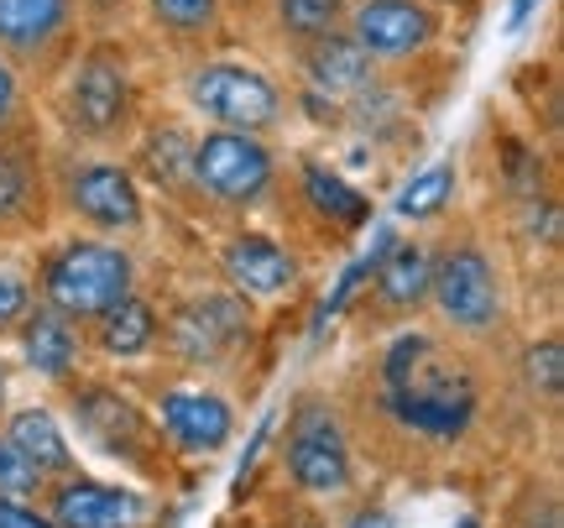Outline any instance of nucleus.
<instances>
[{"label": "nucleus", "mask_w": 564, "mask_h": 528, "mask_svg": "<svg viewBox=\"0 0 564 528\" xmlns=\"http://www.w3.org/2000/svg\"><path fill=\"white\" fill-rule=\"evenodd\" d=\"M329 392L361 466L398 482H455V466L481 440H507L528 419L507 387V366L429 320L371 335Z\"/></svg>", "instance_id": "f257e3e1"}, {"label": "nucleus", "mask_w": 564, "mask_h": 528, "mask_svg": "<svg viewBox=\"0 0 564 528\" xmlns=\"http://www.w3.org/2000/svg\"><path fill=\"white\" fill-rule=\"evenodd\" d=\"M158 47L147 42L141 26L89 32L74 63L63 68V79L37 100V110L47 116V131L63 147L126 158L141 121L158 110L152 89H147V58Z\"/></svg>", "instance_id": "f03ea898"}, {"label": "nucleus", "mask_w": 564, "mask_h": 528, "mask_svg": "<svg viewBox=\"0 0 564 528\" xmlns=\"http://www.w3.org/2000/svg\"><path fill=\"white\" fill-rule=\"evenodd\" d=\"M429 325L497 362H507L518 341L512 257L465 204L449 209L429 236Z\"/></svg>", "instance_id": "7ed1b4c3"}, {"label": "nucleus", "mask_w": 564, "mask_h": 528, "mask_svg": "<svg viewBox=\"0 0 564 528\" xmlns=\"http://www.w3.org/2000/svg\"><path fill=\"white\" fill-rule=\"evenodd\" d=\"M47 403L58 408V419L68 429V440L79 445V455L100 461L121 482H137V487L158 492V497H188L199 487V466L173 455L158 419L147 413V403L121 377H100L95 366H84L79 377L47 387Z\"/></svg>", "instance_id": "20e7f679"}, {"label": "nucleus", "mask_w": 564, "mask_h": 528, "mask_svg": "<svg viewBox=\"0 0 564 528\" xmlns=\"http://www.w3.org/2000/svg\"><path fill=\"white\" fill-rule=\"evenodd\" d=\"M162 309V335L152 362L199 382H236V398L246 392V366H257V341H262V309L241 299L236 288L194 283L178 293H158Z\"/></svg>", "instance_id": "39448f33"}, {"label": "nucleus", "mask_w": 564, "mask_h": 528, "mask_svg": "<svg viewBox=\"0 0 564 528\" xmlns=\"http://www.w3.org/2000/svg\"><path fill=\"white\" fill-rule=\"evenodd\" d=\"M26 272H32V288H37V304L58 309L63 320H74L79 330L141 288L137 241L89 236V230H74V225L47 230L32 246Z\"/></svg>", "instance_id": "423d86ee"}, {"label": "nucleus", "mask_w": 564, "mask_h": 528, "mask_svg": "<svg viewBox=\"0 0 564 528\" xmlns=\"http://www.w3.org/2000/svg\"><path fill=\"white\" fill-rule=\"evenodd\" d=\"M272 471L282 487L314 497L324 508H335L366 482V466L350 445V429H345V413L329 382H299L288 392V413L272 440Z\"/></svg>", "instance_id": "0eeeda50"}, {"label": "nucleus", "mask_w": 564, "mask_h": 528, "mask_svg": "<svg viewBox=\"0 0 564 528\" xmlns=\"http://www.w3.org/2000/svg\"><path fill=\"white\" fill-rule=\"evenodd\" d=\"M178 105L194 126H220V131H251V137H272L293 126V95L288 84L267 68V63L246 58V53H204V58L178 63Z\"/></svg>", "instance_id": "6e6552de"}, {"label": "nucleus", "mask_w": 564, "mask_h": 528, "mask_svg": "<svg viewBox=\"0 0 564 528\" xmlns=\"http://www.w3.org/2000/svg\"><path fill=\"white\" fill-rule=\"evenodd\" d=\"M267 209H278L288 220V241L299 246L303 257L314 246L340 257L366 236V225L377 220L371 188H361L350 173H340L335 163H324L319 152H303V147H282V179Z\"/></svg>", "instance_id": "1a4fd4ad"}, {"label": "nucleus", "mask_w": 564, "mask_h": 528, "mask_svg": "<svg viewBox=\"0 0 564 528\" xmlns=\"http://www.w3.org/2000/svg\"><path fill=\"white\" fill-rule=\"evenodd\" d=\"M53 215L58 225L89 230V236H116V241H141L152 230V200L126 158L105 152H79L53 137Z\"/></svg>", "instance_id": "9d476101"}, {"label": "nucleus", "mask_w": 564, "mask_h": 528, "mask_svg": "<svg viewBox=\"0 0 564 528\" xmlns=\"http://www.w3.org/2000/svg\"><path fill=\"white\" fill-rule=\"evenodd\" d=\"M121 382L147 403V413L162 429V440L188 466L220 461L225 450L236 445V434H241V398L220 382H199V377H183V371H167V366L147 371L141 362L121 366Z\"/></svg>", "instance_id": "9b49d317"}, {"label": "nucleus", "mask_w": 564, "mask_h": 528, "mask_svg": "<svg viewBox=\"0 0 564 528\" xmlns=\"http://www.w3.org/2000/svg\"><path fill=\"white\" fill-rule=\"evenodd\" d=\"M188 179H194V194H199V220L215 225V230L230 220L267 215L282 179V142L251 137V131L199 126L194 152H188Z\"/></svg>", "instance_id": "f8f14e48"}, {"label": "nucleus", "mask_w": 564, "mask_h": 528, "mask_svg": "<svg viewBox=\"0 0 564 528\" xmlns=\"http://www.w3.org/2000/svg\"><path fill=\"white\" fill-rule=\"evenodd\" d=\"M47 163H53V131L32 105L0 126V246H37L47 230H58Z\"/></svg>", "instance_id": "ddd939ff"}, {"label": "nucleus", "mask_w": 564, "mask_h": 528, "mask_svg": "<svg viewBox=\"0 0 564 528\" xmlns=\"http://www.w3.org/2000/svg\"><path fill=\"white\" fill-rule=\"evenodd\" d=\"M84 37L89 26L79 0H0V58L11 63L32 100H42L63 79Z\"/></svg>", "instance_id": "4468645a"}, {"label": "nucleus", "mask_w": 564, "mask_h": 528, "mask_svg": "<svg viewBox=\"0 0 564 528\" xmlns=\"http://www.w3.org/2000/svg\"><path fill=\"white\" fill-rule=\"evenodd\" d=\"M429 320V236L408 230L392 236L382 246V257L366 267V283L350 293L345 309V325L350 335H387V330H403Z\"/></svg>", "instance_id": "2eb2a0df"}, {"label": "nucleus", "mask_w": 564, "mask_h": 528, "mask_svg": "<svg viewBox=\"0 0 564 528\" xmlns=\"http://www.w3.org/2000/svg\"><path fill=\"white\" fill-rule=\"evenodd\" d=\"M209 272L225 288H236L241 299H251L257 309L288 304L308 288V257L288 236L262 230L251 220L220 225V236L209 246Z\"/></svg>", "instance_id": "dca6fc26"}, {"label": "nucleus", "mask_w": 564, "mask_h": 528, "mask_svg": "<svg viewBox=\"0 0 564 528\" xmlns=\"http://www.w3.org/2000/svg\"><path fill=\"white\" fill-rule=\"evenodd\" d=\"M37 508L53 518V528H167L158 492L89 466L47 476L37 487Z\"/></svg>", "instance_id": "f3484780"}, {"label": "nucleus", "mask_w": 564, "mask_h": 528, "mask_svg": "<svg viewBox=\"0 0 564 528\" xmlns=\"http://www.w3.org/2000/svg\"><path fill=\"white\" fill-rule=\"evenodd\" d=\"M345 32L382 74L434 58L449 37V11L434 0H350Z\"/></svg>", "instance_id": "a211bd4d"}, {"label": "nucleus", "mask_w": 564, "mask_h": 528, "mask_svg": "<svg viewBox=\"0 0 564 528\" xmlns=\"http://www.w3.org/2000/svg\"><path fill=\"white\" fill-rule=\"evenodd\" d=\"M137 17L147 42L167 63L204 58V53H220V47L236 42L225 0H137Z\"/></svg>", "instance_id": "6ab92c4d"}, {"label": "nucleus", "mask_w": 564, "mask_h": 528, "mask_svg": "<svg viewBox=\"0 0 564 528\" xmlns=\"http://www.w3.org/2000/svg\"><path fill=\"white\" fill-rule=\"evenodd\" d=\"M502 366H507V387H512L518 408L533 419V429H539V419H544L549 429L560 424V408H564V335H560V325L518 335Z\"/></svg>", "instance_id": "aec40b11"}, {"label": "nucleus", "mask_w": 564, "mask_h": 528, "mask_svg": "<svg viewBox=\"0 0 564 528\" xmlns=\"http://www.w3.org/2000/svg\"><path fill=\"white\" fill-rule=\"evenodd\" d=\"M288 68H293V89H308V95H319V100H335V105H350L356 95H366L371 84L382 79V68L366 58L361 47L350 42V32H324L314 37L308 47L299 53H288Z\"/></svg>", "instance_id": "412c9836"}, {"label": "nucleus", "mask_w": 564, "mask_h": 528, "mask_svg": "<svg viewBox=\"0 0 564 528\" xmlns=\"http://www.w3.org/2000/svg\"><path fill=\"white\" fill-rule=\"evenodd\" d=\"M0 440L21 455V466L32 471L37 482L47 476H63V471L84 466L79 445L68 440V429H63L58 408L47 403V398H26V403H6L0 413Z\"/></svg>", "instance_id": "4be33fe9"}, {"label": "nucleus", "mask_w": 564, "mask_h": 528, "mask_svg": "<svg viewBox=\"0 0 564 528\" xmlns=\"http://www.w3.org/2000/svg\"><path fill=\"white\" fill-rule=\"evenodd\" d=\"M158 335H162V309L158 293H126L121 304H110L100 320L84 325V351L89 362H110V366H137L158 356Z\"/></svg>", "instance_id": "5701e85b"}, {"label": "nucleus", "mask_w": 564, "mask_h": 528, "mask_svg": "<svg viewBox=\"0 0 564 528\" xmlns=\"http://www.w3.org/2000/svg\"><path fill=\"white\" fill-rule=\"evenodd\" d=\"M11 346H17V362L26 366L42 387H58V382H68V377H79L84 366H95L89 351H84V330L47 304L26 309V320L17 325Z\"/></svg>", "instance_id": "b1692460"}, {"label": "nucleus", "mask_w": 564, "mask_h": 528, "mask_svg": "<svg viewBox=\"0 0 564 528\" xmlns=\"http://www.w3.org/2000/svg\"><path fill=\"white\" fill-rule=\"evenodd\" d=\"M481 528H564L560 466L523 461L497 492V508H491V518H481Z\"/></svg>", "instance_id": "393cba45"}, {"label": "nucleus", "mask_w": 564, "mask_h": 528, "mask_svg": "<svg viewBox=\"0 0 564 528\" xmlns=\"http://www.w3.org/2000/svg\"><path fill=\"white\" fill-rule=\"evenodd\" d=\"M460 194H465L460 158H429V163H419L392 188V215L403 225H413V230H429L449 209H460Z\"/></svg>", "instance_id": "a878e982"}, {"label": "nucleus", "mask_w": 564, "mask_h": 528, "mask_svg": "<svg viewBox=\"0 0 564 528\" xmlns=\"http://www.w3.org/2000/svg\"><path fill=\"white\" fill-rule=\"evenodd\" d=\"M345 11H350V0H267L257 32L272 42L278 58H288V53L308 47L324 32H340Z\"/></svg>", "instance_id": "bb28decb"}, {"label": "nucleus", "mask_w": 564, "mask_h": 528, "mask_svg": "<svg viewBox=\"0 0 564 528\" xmlns=\"http://www.w3.org/2000/svg\"><path fill=\"white\" fill-rule=\"evenodd\" d=\"M257 513H262L267 528H335V518H329V508H324V503H314V497H299V492L282 487V482L262 492Z\"/></svg>", "instance_id": "cd10ccee"}, {"label": "nucleus", "mask_w": 564, "mask_h": 528, "mask_svg": "<svg viewBox=\"0 0 564 528\" xmlns=\"http://www.w3.org/2000/svg\"><path fill=\"white\" fill-rule=\"evenodd\" d=\"M37 304V288H32V272L17 257H0V341H11L17 325L26 320V309Z\"/></svg>", "instance_id": "c85d7f7f"}, {"label": "nucleus", "mask_w": 564, "mask_h": 528, "mask_svg": "<svg viewBox=\"0 0 564 528\" xmlns=\"http://www.w3.org/2000/svg\"><path fill=\"white\" fill-rule=\"evenodd\" d=\"M329 518H335V528H398V513H392V503H387L382 487H356L350 497H340L335 508H329Z\"/></svg>", "instance_id": "c756f323"}, {"label": "nucleus", "mask_w": 564, "mask_h": 528, "mask_svg": "<svg viewBox=\"0 0 564 528\" xmlns=\"http://www.w3.org/2000/svg\"><path fill=\"white\" fill-rule=\"evenodd\" d=\"M79 11L89 32H116V26H131L137 0H79Z\"/></svg>", "instance_id": "7c9ffc66"}, {"label": "nucleus", "mask_w": 564, "mask_h": 528, "mask_svg": "<svg viewBox=\"0 0 564 528\" xmlns=\"http://www.w3.org/2000/svg\"><path fill=\"white\" fill-rule=\"evenodd\" d=\"M0 528H53V518L37 508V497H11V492H0Z\"/></svg>", "instance_id": "2f4dec72"}, {"label": "nucleus", "mask_w": 564, "mask_h": 528, "mask_svg": "<svg viewBox=\"0 0 564 528\" xmlns=\"http://www.w3.org/2000/svg\"><path fill=\"white\" fill-rule=\"evenodd\" d=\"M32 105H37V100L26 95V84H21L17 74H11V63L0 58V126L17 121L21 110H32Z\"/></svg>", "instance_id": "473e14b6"}, {"label": "nucleus", "mask_w": 564, "mask_h": 528, "mask_svg": "<svg viewBox=\"0 0 564 528\" xmlns=\"http://www.w3.org/2000/svg\"><path fill=\"white\" fill-rule=\"evenodd\" d=\"M549 0H507V37H523L533 21L544 17Z\"/></svg>", "instance_id": "72a5a7b5"}, {"label": "nucleus", "mask_w": 564, "mask_h": 528, "mask_svg": "<svg viewBox=\"0 0 564 528\" xmlns=\"http://www.w3.org/2000/svg\"><path fill=\"white\" fill-rule=\"evenodd\" d=\"M262 11H267V0H225V17H230L236 32H257Z\"/></svg>", "instance_id": "f704fd0d"}, {"label": "nucleus", "mask_w": 564, "mask_h": 528, "mask_svg": "<svg viewBox=\"0 0 564 528\" xmlns=\"http://www.w3.org/2000/svg\"><path fill=\"white\" fill-rule=\"evenodd\" d=\"M215 528H267V524H262V513L257 508H236V513H225Z\"/></svg>", "instance_id": "c9c22d12"}, {"label": "nucleus", "mask_w": 564, "mask_h": 528, "mask_svg": "<svg viewBox=\"0 0 564 528\" xmlns=\"http://www.w3.org/2000/svg\"><path fill=\"white\" fill-rule=\"evenodd\" d=\"M11 377H17V366L6 362V351H0V413H6V403H11Z\"/></svg>", "instance_id": "e433bc0d"}, {"label": "nucleus", "mask_w": 564, "mask_h": 528, "mask_svg": "<svg viewBox=\"0 0 564 528\" xmlns=\"http://www.w3.org/2000/svg\"><path fill=\"white\" fill-rule=\"evenodd\" d=\"M455 528H481V518H460V524H455Z\"/></svg>", "instance_id": "4c0bfd02"}]
</instances>
